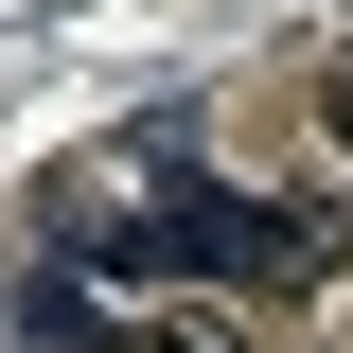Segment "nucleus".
Returning <instances> with one entry per match:
<instances>
[{
    "label": "nucleus",
    "mask_w": 353,
    "mask_h": 353,
    "mask_svg": "<svg viewBox=\"0 0 353 353\" xmlns=\"http://www.w3.org/2000/svg\"><path fill=\"white\" fill-rule=\"evenodd\" d=\"M176 194H194V159H176V124H141V141H88L71 176H53V248L71 265H159V230H176Z\"/></svg>",
    "instance_id": "obj_1"
},
{
    "label": "nucleus",
    "mask_w": 353,
    "mask_h": 353,
    "mask_svg": "<svg viewBox=\"0 0 353 353\" xmlns=\"http://www.w3.org/2000/svg\"><path fill=\"white\" fill-rule=\"evenodd\" d=\"M336 265H353V212H336V194H265V212H248V283H336Z\"/></svg>",
    "instance_id": "obj_2"
},
{
    "label": "nucleus",
    "mask_w": 353,
    "mask_h": 353,
    "mask_svg": "<svg viewBox=\"0 0 353 353\" xmlns=\"http://www.w3.org/2000/svg\"><path fill=\"white\" fill-rule=\"evenodd\" d=\"M318 141H336V159H353V71H318Z\"/></svg>",
    "instance_id": "obj_3"
}]
</instances>
